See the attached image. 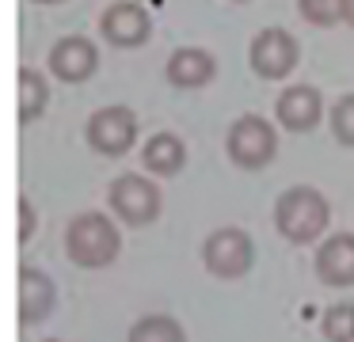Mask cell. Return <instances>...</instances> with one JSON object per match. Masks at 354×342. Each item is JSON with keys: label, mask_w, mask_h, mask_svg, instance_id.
<instances>
[{"label": "cell", "mask_w": 354, "mask_h": 342, "mask_svg": "<svg viewBox=\"0 0 354 342\" xmlns=\"http://www.w3.org/2000/svg\"><path fill=\"white\" fill-rule=\"evenodd\" d=\"M313 270L324 285L351 289L354 285V232H335L328 240H320Z\"/></svg>", "instance_id": "30bf717a"}, {"label": "cell", "mask_w": 354, "mask_h": 342, "mask_svg": "<svg viewBox=\"0 0 354 342\" xmlns=\"http://www.w3.org/2000/svg\"><path fill=\"white\" fill-rule=\"evenodd\" d=\"M297 57H301L297 38L282 27H263L248 46V65L263 80H286L297 68Z\"/></svg>", "instance_id": "8992f818"}, {"label": "cell", "mask_w": 354, "mask_h": 342, "mask_svg": "<svg viewBox=\"0 0 354 342\" xmlns=\"http://www.w3.org/2000/svg\"><path fill=\"white\" fill-rule=\"evenodd\" d=\"M141 164L149 167L153 175H176V171H183V164H187V144H183V137H176V133H153L145 141V149H141Z\"/></svg>", "instance_id": "5bb4252c"}, {"label": "cell", "mask_w": 354, "mask_h": 342, "mask_svg": "<svg viewBox=\"0 0 354 342\" xmlns=\"http://www.w3.org/2000/svg\"><path fill=\"white\" fill-rule=\"evenodd\" d=\"M126 342H187V331L179 327V319L156 312V316H141L138 323L130 327Z\"/></svg>", "instance_id": "2e32d148"}, {"label": "cell", "mask_w": 354, "mask_h": 342, "mask_svg": "<svg viewBox=\"0 0 354 342\" xmlns=\"http://www.w3.org/2000/svg\"><path fill=\"white\" fill-rule=\"evenodd\" d=\"M57 301V285L46 270L39 266H19V323L35 327L54 312Z\"/></svg>", "instance_id": "7c38bea8"}, {"label": "cell", "mask_w": 354, "mask_h": 342, "mask_svg": "<svg viewBox=\"0 0 354 342\" xmlns=\"http://www.w3.org/2000/svg\"><path fill=\"white\" fill-rule=\"evenodd\" d=\"M100 35L107 38L111 46H118V50H133V46L149 42L153 19H149V12L138 0H118V4H111L107 12L100 15Z\"/></svg>", "instance_id": "ba28073f"}, {"label": "cell", "mask_w": 354, "mask_h": 342, "mask_svg": "<svg viewBox=\"0 0 354 342\" xmlns=\"http://www.w3.org/2000/svg\"><path fill=\"white\" fill-rule=\"evenodd\" d=\"M35 225H39V213H35V205L27 202V198H19V228H16V240L27 243L35 232Z\"/></svg>", "instance_id": "ffe728a7"}, {"label": "cell", "mask_w": 354, "mask_h": 342, "mask_svg": "<svg viewBox=\"0 0 354 342\" xmlns=\"http://www.w3.org/2000/svg\"><path fill=\"white\" fill-rule=\"evenodd\" d=\"M328 122H331V137L339 144H346V149H354V91H346V95H339L331 103Z\"/></svg>", "instance_id": "ac0fdd59"}, {"label": "cell", "mask_w": 354, "mask_h": 342, "mask_svg": "<svg viewBox=\"0 0 354 342\" xmlns=\"http://www.w3.org/2000/svg\"><path fill=\"white\" fill-rule=\"evenodd\" d=\"M118 251H122L118 225L100 209L77 213L69 220V228H65V255L80 270H107L118 258Z\"/></svg>", "instance_id": "6da1fadb"}, {"label": "cell", "mask_w": 354, "mask_h": 342, "mask_svg": "<svg viewBox=\"0 0 354 342\" xmlns=\"http://www.w3.org/2000/svg\"><path fill=\"white\" fill-rule=\"evenodd\" d=\"M320 331L328 342H354V304L339 301V304H331V308H324Z\"/></svg>", "instance_id": "e0dca14e"}, {"label": "cell", "mask_w": 354, "mask_h": 342, "mask_svg": "<svg viewBox=\"0 0 354 342\" xmlns=\"http://www.w3.org/2000/svg\"><path fill=\"white\" fill-rule=\"evenodd\" d=\"M164 76H168L171 88L194 91V88H206V84L217 76V61H214V53L202 50V46H183V50H176L168 57Z\"/></svg>", "instance_id": "4fadbf2b"}, {"label": "cell", "mask_w": 354, "mask_h": 342, "mask_svg": "<svg viewBox=\"0 0 354 342\" xmlns=\"http://www.w3.org/2000/svg\"><path fill=\"white\" fill-rule=\"evenodd\" d=\"M16 80H19V122H24V126H31V122H39L42 114H46V103H50L46 76L24 65L16 73Z\"/></svg>", "instance_id": "9a60e30c"}, {"label": "cell", "mask_w": 354, "mask_h": 342, "mask_svg": "<svg viewBox=\"0 0 354 342\" xmlns=\"http://www.w3.org/2000/svg\"><path fill=\"white\" fill-rule=\"evenodd\" d=\"M297 12L313 27H331L343 19V0H297Z\"/></svg>", "instance_id": "d6986e66"}, {"label": "cell", "mask_w": 354, "mask_h": 342, "mask_svg": "<svg viewBox=\"0 0 354 342\" xmlns=\"http://www.w3.org/2000/svg\"><path fill=\"white\" fill-rule=\"evenodd\" d=\"M225 152H229V160L240 171H259V167H267L278 156L274 126L267 118H259V114H244L225 133Z\"/></svg>", "instance_id": "3957f363"}, {"label": "cell", "mask_w": 354, "mask_h": 342, "mask_svg": "<svg viewBox=\"0 0 354 342\" xmlns=\"http://www.w3.org/2000/svg\"><path fill=\"white\" fill-rule=\"evenodd\" d=\"M202 263H206V270L214 274V278H225V281L244 278L255 263V243H252V236L236 225L214 228V232L206 236V243H202Z\"/></svg>", "instance_id": "277c9868"}, {"label": "cell", "mask_w": 354, "mask_h": 342, "mask_svg": "<svg viewBox=\"0 0 354 342\" xmlns=\"http://www.w3.org/2000/svg\"><path fill=\"white\" fill-rule=\"evenodd\" d=\"M42 342H62V339H42Z\"/></svg>", "instance_id": "603a6c76"}, {"label": "cell", "mask_w": 354, "mask_h": 342, "mask_svg": "<svg viewBox=\"0 0 354 342\" xmlns=\"http://www.w3.org/2000/svg\"><path fill=\"white\" fill-rule=\"evenodd\" d=\"M100 68V50L84 35H65L50 46V73L62 84H84Z\"/></svg>", "instance_id": "9c48e42d"}, {"label": "cell", "mask_w": 354, "mask_h": 342, "mask_svg": "<svg viewBox=\"0 0 354 342\" xmlns=\"http://www.w3.org/2000/svg\"><path fill=\"white\" fill-rule=\"evenodd\" d=\"M107 202H111V209H115V217H122V225L141 228V225H153V220L160 217L164 198H160V187H156L153 179L126 171L111 182Z\"/></svg>", "instance_id": "5b68a950"}, {"label": "cell", "mask_w": 354, "mask_h": 342, "mask_svg": "<svg viewBox=\"0 0 354 342\" xmlns=\"http://www.w3.org/2000/svg\"><path fill=\"white\" fill-rule=\"evenodd\" d=\"M236 4H244V0H236Z\"/></svg>", "instance_id": "cb8c5ba5"}, {"label": "cell", "mask_w": 354, "mask_h": 342, "mask_svg": "<svg viewBox=\"0 0 354 342\" xmlns=\"http://www.w3.org/2000/svg\"><path fill=\"white\" fill-rule=\"evenodd\" d=\"M35 4H62V0H35Z\"/></svg>", "instance_id": "7402d4cb"}, {"label": "cell", "mask_w": 354, "mask_h": 342, "mask_svg": "<svg viewBox=\"0 0 354 342\" xmlns=\"http://www.w3.org/2000/svg\"><path fill=\"white\" fill-rule=\"evenodd\" d=\"M343 23L354 27V0H343Z\"/></svg>", "instance_id": "44dd1931"}, {"label": "cell", "mask_w": 354, "mask_h": 342, "mask_svg": "<svg viewBox=\"0 0 354 342\" xmlns=\"http://www.w3.org/2000/svg\"><path fill=\"white\" fill-rule=\"evenodd\" d=\"M84 137L100 156H126V152L138 144V118H133L130 106H100V111L88 118Z\"/></svg>", "instance_id": "52a82bcc"}, {"label": "cell", "mask_w": 354, "mask_h": 342, "mask_svg": "<svg viewBox=\"0 0 354 342\" xmlns=\"http://www.w3.org/2000/svg\"><path fill=\"white\" fill-rule=\"evenodd\" d=\"M278 126L290 129V133H308V129H316V122L324 118V99L316 88H308V84H290V88H282V95H278Z\"/></svg>", "instance_id": "8fae6325"}, {"label": "cell", "mask_w": 354, "mask_h": 342, "mask_svg": "<svg viewBox=\"0 0 354 342\" xmlns=\"http://www.w3.org/2000/svg\"><path fill=\"white\" fill-rule=\"evenodd\" d=\"M331 220V205L316 187H290L274 202V228L290 243H316Z\"/></svg>", "instance_id": "7a4b0ae2"}]
</instances>
